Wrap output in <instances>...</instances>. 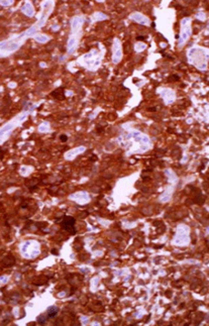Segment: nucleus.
Returning a JSON list of instances; mask_svg holds the SVG:
<instances>
[{"instance_id": "12", "label": "nucleus", "mask_w": 209, "mask_h": 326, "mask_svg": "<svg viewBox=\"0 0 209 326\" xmlns=\"http://www.w3.org/2000/svg\"><path fill=\"white\" fill-rule=\"evenodd\" d=\"M61 139H62V141H67V136H66V135H62V136H61Z\"/></svg>"}, {"instance_id": "11", "label": "nucleus", "mask_w": 209, "mask_h": 326, "mask_svg": "<svg viewBox=\"0 0 209 326\" xmlns=\"http://www.w3.org/2000/svg\"><path fill=\"white\" fill-rule=\"evenodd\" d=\"M12 2L13 1H0V4H2V5H10V4H12Z\"/></svg>"}, {"instance_id": "6", "label": "nucleus", "mask_w": 209, "mask_h": 326, "mask_svg": "<svg viewBox=\"0 0 209 326\" xmlns=\"http://www.w3.org/2000/svg\"><path fill=\"white\" fill-rule=\"evenodd\" d=\"M22 11L25 14H28V16H31L33 14V6L30 5V3H25V5H24L22 8Z\"/></svg>"}, {"instance_id": "8", "label": "nucleus", "mask_w": 209, "mask_h": 326, "mask_svg": "<svg viewBox=\"0 0 209 326\" xmlns=\"http://www.w3.org/2000/svg\"><path fill=\"white\" fill-rule=\"evenodd\" d=\"M36 40L38 41V43H46V41L49 40L48 36L44 35V34H38V35L36 36Z\"/></svg>"}, {"instance_id": "5", "label": "nucleus", "mask_w": 209, "mask_h": 326, "mask_svg": "<svg viewBox=\"0 0 209 326\" xmlns=\"http://www.w3.org/2000/svg\"><path fill=\"white\" fill-rule=\"evenodd\" d=\"M130 18L134 19V21H136V22L141 23V24H144V25H147V24L149 23V20L144 15H142V13H134L130 15Z\"/></svg>"}, {"instance_id": "1", "label": "nucleus", "mask_w": 209, "mask_h": 326, "mask_svg": "<svg viewBox=\"0 0 209 326\" xmlns=\"http://www.w3.org/2000/svg\"><path fill=\"white\" fill-rule=\"evenodd\" d=\"M189 62L200 70H206L207 67V51L200 48H193L188 53Z\"/></svg>"}, {"instance_id": "7", "label": "nucleus", "mask_w": 209, "mask_h": 326, "mask_svg": "<svg viewBox=\"0 0 209 326\" xmlns=\"http://www.w3.org/2000/svg\"><path fill=\"white\" fill-rule=\"evenodd\" d=\"M58 312H59V308H57V307H55V306H53V307L49 308V310H48V316L50 318H54L57 314H58Z\"/></svg>"}, {"instance_id": "9", "label": "nucleus", "mask_w": 209, "mask_h": 326, "mask_svg": "<svg viewBox=\"0 0 209 326\" xmlns=\"http://www.w3.org/2000/svg\"><path fill=\"white\" fill-rule=\"evenodd\" d=\"M146 48H147V45H144V43H137L136 45V51H142Z\"/></svg>"}, {"instance_id": "4", "label": "nucleus", "mask_w": 209, "mask_h": 326, "mask_svg": "<svg viewBox=\"0 0 209 326\" xmlns=\"http://www.w3.org/2000/svg\"><path fill=\"white\" fill-rule=\"evenodd\" d=\"M74 225H75V219L73 217L67 216L64 218L62 222V227L65 230H67L70 233H75V227H74Z\"/></svg>"}, {"instance_id": "2", "label": "nucleus", "mask_w": 209, "mask_h": 326, "mask_svg": "<svg viewBox=\"0 0 209 326\" xmlns=\"http://www.w3.org/2000/svg\"><path fill=\"white\" fill-rule=\"evenodd\" d=\"M191 35V19L190 18H184L181 21V33H180V40H179L178 46L182 48L186 43V41L189 40Z\"/></svg>"}, {"instance_id": "3", "label": "nucleus", "mask_w": 209, "mask_h": 326, "mask_svg": "<svg viewBox=\"0 0 209 326\" xmlns=\"http://www.w3.org/2000/svg\"><path fill=\"white\" fill-rule=\"evenodd\" d=\"M122 57V51H121V45L119 41L115 38L113 41V63L117 64L120 62Z\"/></svg>"}, {"instance_id": "10", "label": "nucleus", "mask_w": 209, "mask_h": 326, "mask_svg": "<svg viewBox=\"0 0 209 326\" xmlns=\"http://www.w3.org/2000/svg\"><path fill=\"white\" fill-rule=\"evenodd\" d=\"M38 323H41V324H43V323H45V322H46V318H45V316H40V317L38 318Z\"/></svg>"}]
</instances>
